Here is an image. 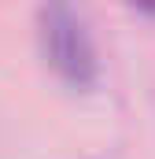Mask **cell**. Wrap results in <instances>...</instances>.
<instances>
[{
  "label": "cell",
  "mask_w": 155,
  "mask_h": 159,
  "mask_svg": "<svg viewBox=\"0 0 155 159\" xmlns=\"http://www.w3.org/2000/svg\"><path fill=\"white\" fill-rule=\"evenodd\" d=\"M37 41L44 63L67 81L70 89H92L100 63L96 44L85 26V15L70 0H44L37 11Z\"/></svg>",
  "instance_id": "obj_1"
},
{
  "label": "cell",
  "mask_w": 155,
  "mask_h": 159,
  "mask_svg": "<svg viewBox=\"0 0 155 159\" xmlns=\"http://www.w3.org/2000/svg\"><path fill=\"white\" fill-rule=\"evenodd\" d=\"M129 7H137L140 15H155V0H126Z\"/></svg>",
  "instance_id": "obj_2"
}]
</instances>
